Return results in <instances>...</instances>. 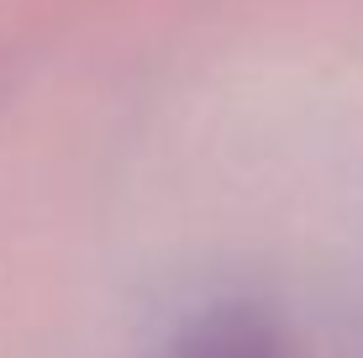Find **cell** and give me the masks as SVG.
Here are the masks:
<instances>
[{"mask_svg":"<svg viewBox=\"0 0 363 358\" xmlns=\"http://www.w3.org/2000/svg\"><path fill=\"white\" fill-rule=\"evenodd\" d=\"M169 358H300L295 342L253 306H216L179 332Z\"/></svg>","mask_w":363,"mask_h":358,"instance_id":"6da1fadb","label":"cell"}]
</instances>
